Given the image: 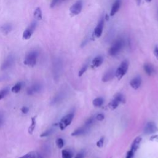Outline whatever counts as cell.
Listing matches in <instances>:
<instances>
[{
	"instance_id": "4316f807",
	"label": "cell",
	"mask_w": 158,
	"mask_h": 158,
	"mask_svg": "<svg viewBox=\"0 0 158 158\" xmlns=\"http://www.w3.org/2000/svg\"><path fill=\"white\" fill-rule=\"evenodd\" d=\"M65 1H66V0H52L50 6L52 8V7H55V6L60 4Z\"/></svg>"
},
{
	"instance_id": "603a6c76",
	"label": "cell",
	"mask_w": 158,
	"mask_h": 158,
	"mask_svg": "<svg viewBox=\"0 0 158 158\" xmlns=\"http://www.w3.org/2000/svg\"><path fill=\"white\" fill-rule=\"evenodd\" d=\"M22 87V83L18 82L17 84L14 85L11 88V92L14 93H18L20 91V90Z\"/></svg>"
},
{
	"instance_id": "ac0fdd59",
	"label": "cell",
	"mask_w": 158,
	"mask_h": 158,
	"mask_svg": "<svg viewBox=\"0 0 158 158\" xmlns=\"http://www.w3.org/2000/svg\"><path fill=\"white\" fill-rule=\"evenodd\" d=\"M104 59L102 56H98L95 57L92 61V67H98L103 63Z\"/></svg>"
},
{
	"instance_id": "4dcf8cb0",
	"label": "cell",
	"mask_w": 158,
	"mask_h": 158,
	"mask_svg": "<svg viewBox=\"0 0 158 158\" xmlns=\"http://www.w3.org/2000/svg\"><path fill=\"white\" fill-rule=\"evenodd\" d=\"M94 122H95V118L93 117H90V119H88L87 120L86 122H85V125H86L88 127H90V126L93 125V124L94 123Z\"/></svg>"
},
{
	"instance_id": "5b68a950",
	"label": "cell",
	"mask_w": 158,
	"mask_h": 158,
	"mask_svg": "<svg viewBox=\"0 0 158 158\" xmlns=\"http://www.w3.org/2000/svg\"><path fill=\"white\" fill-rule=\"evenodd\" d=\"M124 101L125 99L124 96L120 93H117L114 96V99L109 103L108 106L111 109L114 110L118 107L120 103H124Z\"/></svg>"
},
{
	"instance_id": "83f0119b",
	"label": "cell",
	"mask_w": 158,
	"mask_h": 158,
	"mask_svg": "<svg viewBox=\"0 0 158 158\" xmlns=\"http://www.w3.org/2000/svg\"><path fill=\"white\" fill-rule=\"evenodd\" d=\"M87 68H88V64H86L83 66V67H82L81 69L79 72V76L82 77L83 76V74H84L86 72V71L87 70Z\"/></svg>"
},
{
	"instance_id": "e0dca14e",
	"label": "cell",
	"mask_w": 158,
	"mask_h": 158,
	"mask_svg": "<svg viewBox=\"0 0 158 158\" xmlns=\"http://www.w3.org/2000/svg\"><path fill=\"white\" fill-rule=\"evenodd\" d=\"M114 75H115V72L113 71V69H111L108 71L104 75V76L103 77V81L104 82H107L111 80V79H113Z\"/></svg>"
},
{
	"instance_id": "d6a6232c",
	"label": "cell",
	"mask_w": 158,
	"mask_h": 158,
	"mask_svg": "<svg viewBox=\"0 0 158 158\" xmlns=\"http://www.w3.org/2000/svg\"><path fill=\"white\" fill-rule=\"evenodd\" d=\"M104 119V116L103 114H98L96 117V119L97 120H98V121H102Z\"/></svg>"
},
{
	"instance_id": "8992f818",
	"label": "cell",
	"mask_w": 158,
	"mask_h": 158,
	"mask_svg": "<svg viewBox=\"0 0 158 158\" xmlns=\"http://www.w3.org/2000/svg\"><path fill=\"white\" fill-rule=\"evenodd\" d=\"M74 117V113L68 114L64 117H63L61 119V121H60V122L59 123V127L60 128V129L61 130H63L67 127H68L72 123Z\"/></svg>"
},
{
	"instance_id": "5bb4252c",
	"label": "cell",
	"mask_w": 158,
	"mask_h": 158,
	"mask_svg": "<svg viewBox=\"0 0 158 158\" xmlns=\"http://www.w3.org/2000/svg\"><path fill=\"white\" fill-rule=\"evenodd\" d=\"M141 140H142L141 137H137L136 138H135V139L133 140V143H132V145H131L130 150H131L132 151H133L134 153H135V152H136V151H137V150H138V148H139V146H140V143H141Z\"/></svg>"
},
{
	"instance_id": "1f68e13d",
	"label": "cell",
	"mask_w": 158,
	"mask_h": 158,
	"mask_svg": "<svg viewBox=\"0 0 158 158\" xmlns=\"http://www.w3.org/2000/svg\"><path fill=\"white\" fill-rule=\"evenodd\" d=\"M104 138L102 137L100 139V140L96 143V145L99 148H102L103 146L104 145Z\"/></svg>"
},
{
	"instance_id": "60d3db41",
	"label": "cell",
	"mask_w": 158,
	"mask_h": 158,
	"mask_svg": "<svg viewBox=\"0 0 158 158\" xmlns=\"http://www.w3.org/2000/svg\"><path fill=\"white\" fill-rule=\"evenodd\" d=\"M151 1H152V0H146V1L148 2V3H150Z\"/></svg>"
},
{
	"instance_id": "9c48e42d",
	"label": "cell",
	"mask_w": 158,
	"mask_h": 158,
	"mask_svg": "<svg viewBox=\"0 0 158 158\" xmlns=\"http://www.w3.org/2000/svg\"><path fill=\"white\" fill-rule=\"evenodd\" d=\"M158 131V128L153 122H149L146 124L144 129V133L146 135L153 134Z\"/></svg>"
},
{
	"instance_id": "ab89813d",
	"label": "cell",
	"mask_w": 158,
	"mask_h": 158,
	"mask_svg": "<svg viewBox=\"0 0 158 158\" xmlns=\"http://www.w3.org/2000/svg\"><path fill=\"white\" fill-rule=\"evenodd\" d=\"M3 119H1V118H0V126H1V125H2V124H3Z\"/></svg>"
},
{
	"instance_id": "7402d4cb",
	"label": "cell",
	"mask_w": 158,
	"mask_h": 158,
	"mask_svg": "<svg viewBox=\"0 0 158 158\" xmlns=\"http://www.w3.org/2000/svg\"><path fill=\"white\" fill-rule=\"evenodd\" d=\"M36 116L32 117V123H31V125H30V127H28V132L30 135H32L35 130V127H36Z\"/></svg>"
},
{
	"instance_id": "7a4b0ae2",
	"label": "cell",
	"mask_w": 158,
	"mask_h": 158,
	"mask_svg": "<svg viewBox=\"0 0 158 158\" xmlns=\"http://www.w3.org/2000/svg\"><path fill=\"white\" fill-rule=\"evenodd\" d=\"M39 56V52L36 50L31 51L26 55L24 63L26 66L33 67L35 66Z\"/></svg>"
},
{
	"instance_id": "ffe728a7",
	"label": "cell",
	"mask_w": 158,
	"mask_h": 158,
	"mask_svg": "<svg viewBox=\"0 0 158 158\" xmlns=\"http://www.w3.org/2000/svg\"><path fill=\"white\" fill-rule=\"evenodd\" d=\"M144 70L149 76H151L154 73V69L153 66L150 64H145L144 65Z\"/></svg>"
},
{
	"instance_id": "7c38bea8",
	"label": "cell",
	"mask_w": 158,
	"mask_h": 158,
	"mask_svg": "<svg viewBox=\"0 0 158 158\" xmlns=\"http://www.w3.org/2000/svg\"><path fill=\"white\" fill-rule=\"evenodd\" d=\"M141 84V79L139 76L135 77L130 82V85L131 87L135 90H137L138 88H139Z\"/></svg>"
},
{
	"instance_id": "e575fe53",
	"label": "cell",
	"mask_w": 158,
	"mask_h": 158,
	"mask_svg": "<svg viewBox=\"0 0 158 158\" xmlns=\"http://www.w3.org/2000/svg\"><path fill=\"white\" fill-rule=\"evenodd\" d=\"M21 111L22 112L23 114H27L28 112L29 111V108L27 106H24V107H22V109H21Z\"/></svg>"
},
{
	"instance_id": "b9f144b4",
	"label": "cell",
	"mask_w": 158,
	"mask_h": 158,
	"mask_svg": "<svg viewBox=\"0 0 158 158\" xmlns=\"http://www.w3.org/2000/svg\"><path fill=\"white\" fill-rule=\"evenodd\" d=\"M157 14H158V12H157Z\"/></svg>"
},
{
	"instance_id": "d4e9b609",
	"label": "cell",
	"mask_w": 158,
	"mask_h": 158,
	"mask_svg": "<svg viewBox=\"0 0 158 158\" xmlns=\"http://www.w3.org/2000/svg\"><path fill=\"white\" fill-rule=\"evenodd\" d=\"M73 153L72 151L67 149H64L62 151V157L63 158H72Z\"/></svg>"
},
{
	"instance_id": "2e32d148",
	"label": "cell",
	"mask_w": 158,
	"mask_h": 158,
	"mask_svg": "<svg viewBox=\"0 0 158 158\" xmlns=\"http://www.w3.org/2000/svg\"><path fill=\"white\" fill-rule=\"evenodd\" d=\"M19 158H43V157L39 152L31 151Z\"/></svg>"
},
{
	"instance_id": "cb8c5ba5",
	"label": "cell",
	"mask_w": 158,
	"mask_h": 158,
	"mask_svg": "<svg viewBox=\"0 0 158 158\" xmlns=\"http://www.w3.org/2000/svg\"><path fill=\"white\" fill-rule=\"evenodd\" d=\"M104 103V100L102 98H97L95 99L93 101V106L95 107H100Z\"/></svg>"
},
{
	"instance_id": "277c9868",
	"label": "cell",
	"mask_w": 158,
	"mask_h": 158,
	"mask_svg": "<svg viewBox=\"0 0 158 158\" xmlns=\"http://www.w3.org/2000/svg\"><path fill=\"white\" fill-rule=\"evenodd\" d=\"M36 26H37V22L36 21H33V22H32L31 25H30L24 31L23 34H22V39L25 40H29L31 39L35 31Z\"/></svg>"
},
{
	"instance_id": "d6986e66",
	"label": "cell",
	"mask_w": 158,
	"mask_h": 158,
	"mask_svg": "<svg viewBox=\"0 0 158 158\" xmlns=\"http://www.w3.org/2000/svg\"><path fill=\"white\" fill-rule=\"evenodd\" d=\"M12 30V25L11 24H6L1 27V31L4 35H8Z\"/></svg>"
},
{
	"instance_id": "f35d334b",
	"label": "cell",
	"mask_w": 158,
	"mask_h": 158,
	"mask_svg": "<svg viewBox=\"0 0 158 158\" xmlns=\"http://www.w3.org/2000/svg\"><path fill=\"white\" fill-rule=\"evenodd\" d=\"M136 1H137V4L139 6L141 3V0H136Z\"/></svg>"
},
{
	"instance_id": "f1b7e54d",
	"label": "cell",
	"mask_w": 158,
	"mask_h": 158,
	"mask_svg": "<svg viewBox=\"0 0 158 158\" xmlns=\"http://www.w3.org/2000/svg\"><path fill=\"white\" fill-rule=\"evenodd\" d=\"M52 129H49V130H47L46 131H44V132H43L41 135H40V137L43 138V137H48L50 136V135H51L52 133Z\"/></svg>"
},
{
	"instance_id": "6da1fadb",
	"label": "cell",
	"mask_w": 158,
	"mask_h": 158,
	"mask_svg": "<svg viewBox=\"0 0 158 158\" xmlns=\"http://www.w3.org/2000/svg\"><path fill=\"white\" fill-rule=\"evenodd\" d=\"M129 63L126 59L123 61L121 64H120V66L115 72V76L119 80H121L122 77L126 74L128 69H129Z\"/></svg>"
},
{
	"instance_id": "3957f363",
	"label": "cell",
	"mask_w": 158,
	"mask_h": 158,
	"mask_svg": "<svg viewBox=\"0 0 158 158\" xmlns=\"http://www.w3.org/2000/svg\"><path fill=\"white\" fill-rule=\"evenodd\" d=\"M124 46V41L122 39L116 40L109 50V55L112 56H116L122 50Z\"/></svg>"
},
{
	"instance_id": "74e56055",
	"label": "cell",
	"mask_w": 158,
	"mask_h": 158,
	"mask_svg": "<svg viewBox=\"0 0 158 158\" xmlns=\"http://www.w3.org/2000/svg\"><path fill=\"white\" fill-rule=\"evenodd\" d=\"M150 140H158V135H156V137L153 136V137H151V138H150Z\"/></svg>"
},
{
	"instance_id": "9a60e30c",
	"label": "cell",
	"mask_w": 158,
	"mask_h": 158,
	"mask_svg": "<svg viewBox=\"0 0 158 158\" xmlns=\"http://www.w3.org/2000/svg\"><path fill=\"white\" fill-rule=\"evenodd\" d=\"M41 86L39 84H34L31 87H29L27 90V94L28 95H32L34 93H36L40 91Z\"/></svg>"
},
{
	"instance_id": "ba28073f",
	"label": "cell",
	"mask_w": 158,
	"mask_h": 158,
	"mask_svg": "<svg viewBox=\"0 0 158 158\" xmlns=\"http://www.w3.org/2000/svg\"><path fill=\"white\" fill-rule=\"evenodd\" d=\"M14 62H15L14 56L12 55L8 56L6 58V59L4 60V62L1 65V70L4 71V70L10 68V67L13 65Z\"/></svg>"
},
{
	"instance_id": "836d02e7",
	"label": "cell",
	"mask_w": 158,
	"mask_h": 158,
	"mask_svg": "<svg viewBox=\"0 0 158 158\" xmlns=\"http://www.w3.org/2000/svg\"><path fill=\"white\" fill-rule=\"evenodd\" d=\"M134 153L133 151H132L131 150H130L129 151H128L126 155V157L125 158H133V156H134Z\"/></svg>"
},
{
	"instance_id": "8fae6325",
	"label": "cell",
	"mask_w": 158,
	"mask_h": 158,
	"mask_svg": "<svg viewBox=\"0 0 158 158\" xmlns=\"http://www.w3.org/2000/svg\"><path fill=\"white\" fill-rule=\"evenodd\" d=\"M120 6H121V0H116L114 4H112V8L110 12V16H114V15L118 12L119 10Z\"/></svg>"
},
{
	"instance_id": "484cf974",
	"label": "cell",
	"mask_w": 158,
	"mask_h": 158,
	"mask_svg": "<svg viewBox=\"0 0 158 158\" xmlns=\"http://www.w3.org/2000/svg\"><path fill=\"white\" fill-rule=\"evenodd\" d=\"M9 92V88H4L2 90H0V100L3 99L7 95H8Z\"/></svg>"
},
{
	"instance_id": "30bf717a",
	"label": "cell",
	"mask_w": 158,
	"mask_h": 158,
	"mask_svg": "<svg viewBox=\"0 0 158 158\" xmlns=\"http://www.w3.org/2000/svg\"><path fill=\"white\" fill-rule=\"evenodd\" d=\"M104 17H101L100 20L99 21L98 24L97 26L95 27L94 30V35L96 38H100V37L102 35L103 28H104Z\"/></svg>"
},
{
	"instance_id": "44dd1931",
	"label": "cell",
	"mask_w": 158,
	"mask_h": 158,
	"mask_svg": "<svg viewBox=\"0 0 158 158\" xmlns=\"http://www.w3.org/2000/svg\"><path fill=\"white\" fill-rule=\"evenodd\" d=\"M34 17L36 20H41L43 18V15H42V11L41 10V8L39 7H37V8L35 10L34 13Z\"/></svg>"
},
{
	"instance_id": "8d00e7d4",
	"label": "cell",
	"mask_w": 158,
	"mask_h": 158,
	"mask_svg": "<svg viewBox=\"0 0 158 158\" xmlns=\"http://www.w3.org/2000/svg\"><path fill=\"white\" fill-rule=\"evenodd\" d=\"M75 158H84V154L83 153H79L76 155Z\"/></svg>"
},
{
	"instance_id": "52a82bcc",
	"label": "cell",
	"mask_w": 158,
	"mask_h": 158,
	"mask_svg": "<svg viewBox=\"0 0 158 158\" xmlns=\"http://www.w3.org/2000/svg\"><path fill=\"white\" fill-rule=\"evenodd\" d=\"M83 7V2L82 0H79L77 2L75 3L71 7H70V12L71 14L76 16L79 14Z\"/></svg>"
},
{
	"instance_id": "f546056e",
	"label": "cell",
	"mask_w": 158,
	"mask_h": 158,
	"mask_svg": "<svg viewBox=\"0 0 158 158\" xmlns=\"http://www.w3.org/2000/svg\"><path fill=\"white\" fill-rule=\"evenodd\" d=\"M56 145L58 146V147L59 148H62L63 146H64V140L62 139V138H58L56 140Z\"/></svg>"
},
{
	"instance_id": "4fadbf2b",
	"label": "cell",
	"mask_w": 158,
	"mask_h": 158,
	"mask_svg": "<svg viewBox=\"0 0 158 158\" xmlns=\"http://www.w3.org/2000/svg\"><path fill=\"white\" fill-rule=\"evenodd\" d=\"M88 127H87L86 125H84V126H83L82 127H80L79 128V129H76V130H74L71 135L72 136H80V135H84L85 134V133H87L88 129Z\"/></svg>"
},
{
	"instance_id": "d590c367",
	"label": "cell",
	"mask_w": 158,
	"mask_h": 158,
	"mask_svg": "<svg viewBox=\"0 0 158 158\" xmlns=\"http://www.w3.org/2000/svg\"><path fill=\"white\" fill-rule=\"evenodd\" d=\"M154 55L156 56V58L158 59V47L157 46L155 47V48H154Z\"/></svg>"
}]
</instances>
